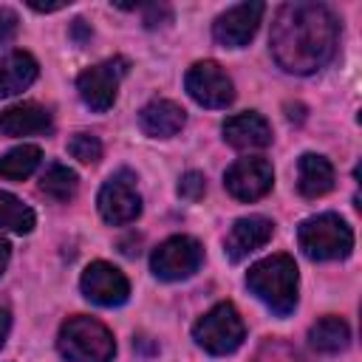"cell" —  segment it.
I'll return each mask as SVG.
<instances>
[{"label":"cell","mask_w":362,"mask_h":362,"mask_svg":"<svg viewBox=\"0 0 362 362\" xmlns=\"http://www.w3.org/2000/svg\"><path fill=\"white\" fill-rule=\"evenodd\" d=\"M184 122H187V113L173 99H153L139 113L141 130L147 136H153V139H170V136H175L184 127Z\"/></svg>","instance_id":"cell-15"},{"label":"cell","mask_w":362,"mask_h":362,"mask_svg":"<svg viewBox=\"0 0 362 362\" xmlns=\"http://www.w3.org/2000/svg\"><path fill=\"white\" fill-rule=\"evenodd\" d=\"M57 348L68 362H110L116 354V342L107 325L85 314H76L62 322Z\"/></svg>","instance_id":"cell-3"},{"label":"cell","mask_w":362,"mask_h":362,"mask_svg":"<svg viewBox=\"0 0 362 362\" xmlns=\"http://www.w3.org/2000/svg\"><path fill=\"white\" fill-rule=\"evenodd\" d=\"M8 257H11V243L0 235V274L6 272V266H8Z\"/></svg>","instance_id":"cell-26"},{"label":"cell","mask_w":362,"mask_h":362,"mask_svg":"<svg viewBox=\"0 0 362 362\" xmlns=\"http://www.w3.org/2000/svg\"><path fill=\"white\" fill-rule=\"evenodd\" d=\"M8 328H11V317H8V311L0 308V348H3V342L8 337Z\"/></svg>","instance_id":"cell-27"},{"label":"cell","mask_w":362,"mask_h":362,"mask_svg":"<svg viewBox=\"0 0 362 362\" xmlns=\"http://www.w3.org/2000/svg\"><path fill=\"white\" fill-rule=\"evenodd\" d=\"M51 130V113L37 102H20L0 110V133L3 136H34Z\"/></svg>","instance_id":"cell-16"},{"label":"cell","mask_w":362,"mask_h":362,"mask_svg":"<svg viewBox=\"0 0 362 362\" xmlns=\"http://www.w3.org/2000/svg\"><path fill=\"white\" fill-rule=\"evenodd\" d=\"M37 218L28 204H23L17 195L0 189V229H11L17 235H28L34 229Z\"/></svg>","instance_id":"cell-22"},{"label":"cell","mask_w":362,"mask_h":362,"mask_svg":"<svg viewBox=\"0 0 362 362\" xmlns=\"http://www.w3.org/2000/svg\"><path fill=\"white\" fill-rule=\"evenodd\" d=\"M246 286L277 317H288L297 308L300 274H297V263L288 255H272L257 260L246 274Z\"/></svg>","instance_id":"cell-2"},{"label":"cell","mask_w":362,"mask_h":362,"mask_svg":"<svg viewBox=\"0 0 362 362\" xmlns=\"http://www.w3.org/2000/svg\"><path fill=\"white\" fill-rule=\"evenodd\" d=\"M223 184L229 189L232 198L238 201H257L263 198L272 184H274V170L266 158L260 156H249V158H238L226 175H223Z\"/></svg>","instance_id":"cell-10"},{"label":"cell","mask_w":362,"mask_h":362,"mask_svg":"<svg viewBox=\"0 0 362 362\" xmlns=\"http://www.w3.org/2000/svg\"><path fill=\"white\" fill-rule=\"evenodd\" d=\"M124 74H127V59H122V57L105 59V62H99V65L85 68V71L76 76V90H79L82 102H85L90 110L105 113V110L113 107L116 93H119V82H122Z\"/></svg>","instance_id":"cell-7"},{"label":"cell","mask_w":362,"mask_h":362,"mask_svg":"<svg viewBox=\"0 0 362 362\" xmlns=\"http://www.w3.org/2000/svg\"><path fill=\"white\" fill-rule=\"evenodd\" d=\"M297 189L305 198H320L334 189V167L325 156L303 153L297 161Z\"/></svg>","instance_id":"cell-18"},{"label":"cell","mask_w":362,"mask_h":362,"mask_svg":"<svg viewBox=\"0 0 362 362\" xmlns=\"http://www.w3.org/2000/svg\"><path fill=\"white\" fill-rule=\"evenodd\" d=\"M28 6L34 11H59V8H65V3H37V0H31Z\"/></svg>","instance_id":"cell-28"},{"label":"cell","mask_w":362,"mask_h":362,"mask_svg":"<svg viewBox=\"0 0 362 362\" xmlns=\"http://www.w3.org/2000/svg\"><path fill=\"white\" fill-rule=\"evenodd\" d=\"M297 243L311 260H339L348 257L354 249V232L351 226L334 215L322 212L314 218H305L297 229Z\"/></svg>","instance_id":"cell-4"},{"label":"cell","mask_w":362,"mask_h":362,"mask_svg":"<svg viewBox=\"0 0 362 362\" xmlns=\"http://www.w3.org/2000/svg\"><path fill=\"white\" fill-rule=\"evenodd\" d=\"M68 153L82 164H96L102 158V141L93 133H76L68 141Z\"/></svg>","instance_id":"cell-23"},{"label":"cell","mask_w":362,"mask_h":362,"mask_svg":"<svg viewBox=\"0 0 362 362\" xmlns=\"http://www.w3.org/2000/svg\"><path fill=\"white\" fill-rule=\"evenodd\" d=\"M192 337L206 354L223 356L240 348V342L246 339V325L232 303H218L195 322Z\"/></svg>","instance_id":"cell-5"},{"label":"cell","mask_w":362,"mask_h":362,"mask_svg":"<svg viewBox=\"0 0 362 362\" xmlns=\"http://www.w3.org/2000/svg\"><path fill=\"white\" fill-rule=\"evenodd\" d=\"M184 85H187V93L204 105V107H226L232 105L235 99V85L232 79L226 76V71L212 62V59H201L195 62L187 76H184Z\"/></svg>","instance_id":"cell-9"},{"label":"cell","mask_w":362,"mask_h":362,"mask_svg":"<svg viewBox=\"0 0 362 362\" xmlns=\"http://www.w3.org/2000/svg\"><path fill=\"white\" fill-rule=\"evenodd\" d=\"M204 192H206V178H204L201 173L189 170V173L181 175V181H178V195H181L184 201H198V198H204Z\"/></svg>","instance_id":"cell-24"},{"label":"cell","mask_w":362,"mask_h":362,"mask_svg":"<svg viewBox=\"0 0 362 362\" xmlns=\"http://www.w3.org/2000/svg\"><path fill=\"white\" fill-rule=\"evenodd\" d=\"M96 206H99V215L113 226L133 223L141 215V195L136 189V175L127 170L113 173L102 184L96 195Z\"/></svg>","instance_id":"cell-8"},{"label":"cell","mask_w":362,"mask_h":362,"mask_svg":"<svg viewBox=\"0 0 362 362\" xmlns=\"http://www.w3.org/2000/svg\"><path fill=\"white\" fill-rule=\"evenodd\" d=\"M40 189H42L48 198L65 204V201H71V198L76 195V189H79V175H76L71 167H65V164H51V167L42 173V178H40Z\"/></svg>","instance_id":"cell-21"},{"label":"cell","mask_w":362,"mask_h":362,"mask_svg":"<svg viewBox=\"0 0 362 362\" xmlns=\"http://www.w3.org/2000/svg\"><path fill=\"white\" fill-rule=\"evenodd\" d=\"M82 294L96 303V305H122L127 297H130V283L124 277V272H119L113 263H105V260H96L90 263L85 272H82Z\"/></svg>","instance_id":"cell-11"},{"label":"cell","mask_w":362,"mask_h":362,"mask_svg":"<svg viewBox=\"0 0 362 362\" xmlns=\"http://www.w3.org/2000/svg\"><path fill=\"white\" fill-rule=\"evenodd\" d=\"M223 139L235 150H260L272 144V124L255 110L235 113L223 122Z\"/></svg>","instance_id":"cell-14"},{"label":"cell","mask_w":362,"mask_h":362,"mask_svg":"<svg viewBox=\"0 0 362 362\" xmlns=\"http://www.w3.org/2000/svg\"><path fill=\"white\" fill-rule=\"evenodd\" d=\"M266 6L263 3H238L232 8H226L223 14H218V20L212 23V37L215 42H221L223 48H243L263 17Z\"/></svg>","instance_id":"cell-12"},{"label":"cell","mask_w":362,"mask_h":362,"mask_svg":"<svg viewBox=\"0 0 362 362\" xmlns=\"http://www.w3.org/2000/svg\"><path fill=\"white\" fill-rule=\"evenodd\" d=\"M40 74L37 59L28 51H11L6 57H0V99L17 96L20 90H25Z\"/></svg>","instance_id":"cell-17"},{"label":"cell","mask_w":362,"mask_h":362,"mask_svg":"<svg viewBox=\"0 0 362 362\" xmlns=\"http://www.w3.org/2000/svg\"><path fill=\"white\" fill-rule=\"evenodd\" d=\"M308 342H311V348L320 351V354H339V351H345L348 342H351V328H348V322H345L342 317L328 314V317L317 320V322L308 328Z\"/></svg>","instance_id":"cell-19"},{"label":"cell","mask_w":362,"mask_h":362,"mask_svg":"<svg viewBox=\"0 0 362 362\" xmlns=\"http://www.w3.org/2000/svg\"><path fill=\"white\" fill-rule=\"evenodd\" d=\"M339 20L322 3H283L274 14L269 48L274 62L288 74H314L334 59Z\"/></svg>","instance_id":"cell-1"},{"label":"cell","mask_w":362,"mask_h":362,"mask_svg":"<svg viewBox=\"0 0 362 362\" xmlns=\"http://www.w3.org/2000/svg\"><path fill=\"white\" fill-rule=\"evenodd\" d=\"M17 28H20L17 14H14L8 6H0V45L11 42V40H14V34H17Z\"/></svg>","instance_id":"cell-25"},{"label":"cell","mask_w":362,"mask_h":362,"mask_svg":"<svg viewBox=\"0 0 362 362\" xmlns=\"http://www.w3.org/2000/svg\"><path fill=\"white\" fill-rule=\"evenodd\" d=\"M272 235H274V223H272L266 215H249V218H238V221L232 223L229 235H226V243H223L226 257L238 263V260L249 257L255 249L266 246V243L272 240Z\"/></svg>","instance_id":"cell-13"},{"label":"cell","mask_w":362,"mask_h":362,"mask_svg":"<svg viewBox=\"0 0 362 362\" xmlns=\"http://www.w3.org/2000/svg\"><path fill=\"white\" fill-rule=\"evenodd\" d=\"M204 263V246L189 235H173L150 255V269L158 280H187Z\"/></svg>","instance_id":"cell-6"},{"label":"cell","mask_w":362,"mask_h":362,"mask_svg":"<svg viewBox=\"0 0 362 362\" xmlns=\"http://www.w3.org/2000/svg\"><path fill=\"white\" fill-rule=\"evenodd\" d=\"M42 161V150L37 144H20V147H11L8 153L0 156V178H8V181H23L28 178Z\"/></svg>","instance_id":"cell-20"}]
</instances>
